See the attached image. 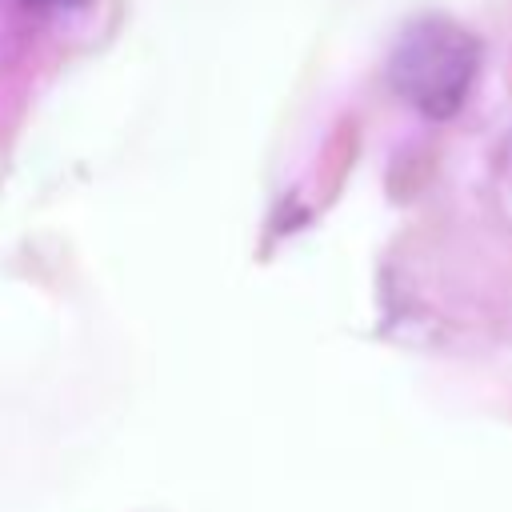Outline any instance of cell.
<instances>
[{"label":"cell","mask_w":512,"mask_h":512,"mask_svg":"<svg viewBox=\"0 0 512 512\" xmlns=\"http://www.w3.org/2000/svg\"><path fill=\"white\" fill-rule=\"evenodd\" d=\"M476 68H480L476 40L444 16H424L400 32L388 60V80L416 112L432 120H448L468 100Z\"/></svg>","instance_id":"1"},{"label":"cell","mask_w":512,"mask_h":512,"mask_svg":"<svg viewBox=\"0 0 512 512\" xmlns=\"http://www.w3.org/2000/svg\"><path fill=\"white\" fill-rule=\"evenodd\" d=\"M36 8H56V12H72V8H84L88 0H32Z\"/></svg>","instance_id":"2"}]
</instances>
